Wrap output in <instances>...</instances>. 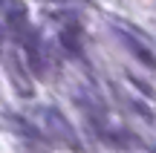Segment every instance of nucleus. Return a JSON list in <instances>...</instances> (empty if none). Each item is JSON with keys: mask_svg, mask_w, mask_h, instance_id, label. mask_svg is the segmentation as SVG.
<instances>
[{"mask_svg": "<svg viewBox=\"0 0 156 153\" xmlns=\"http://www.w3.org/2000/svg\"><path fill=\"white\" fill-rule=\"evenodd\" d=\"M32 121H35V124H41V133H44V136L55 139V142L67 144V148H73V150L81 148V144H78L75 130H73V124H69V121L64 119L55 107H38V110L32 113Z\"/></svg>", "mask_w": 156, "mask_h": 153, "instance_id": "f257e3e1", "label": "nucleus"}, {"mask_svg": "<svg viewBox=\"0 0 156 153\" xmlns=\"http://www.w3.org/2000/svg\"><path fill=\"white\" fill-rule=\"evenodd\" d=\"M113 29H116V35H119V38L124 40V43H127V49L133 52V55L139 58L142 64H147V67H156V58H153V52L147 49V46L142 43V40L136 38L133 32H127V29H124V26H113Z\"/></svg>", "mask_w": 156, "mask_h": 153, "instance_id": "f03ea898", "label": "nucleus"}, {"mask_svg": "<svg viewBox=\"0 0 156 153\" xmlns=\"http://www.w3.org/2000/svg\"><path fill=\"white\" fill-rule=\"evenodd\" d=\"M61 43H64V49L73 52V55L81 52V40H78V26H75V23H69V26L61 32Z\"/></svg>", "mask_w": 156, "mask_h": 153, "instance_id": "7ed1b4c3", "label": "nucleus"}]
</instances>
